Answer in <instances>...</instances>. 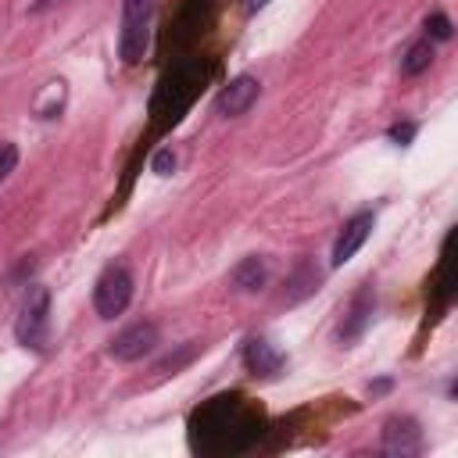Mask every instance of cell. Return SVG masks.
<instances>
[{
    "label": "cell",
    "instance_id": "2e32d148",
    "mask_svg": "<svg viewBox=\"0 0 458 458\" xmlns=\"http://www.w3.org/2000/svg\"><path fill=\"white\" fill-rule=\"evenodd\" d=\"M150 168H154L157 175H172V168H175V154H172L168 147H161V150L154 154V161H150Z\"/></svg>",
    "mask_w": 458,
    "mask_h": 458
},
{
    "label": "cell",
    "instance_id": "7c38bea8",
    "mask_svg": "<svg viewBox=\"0 0 458 458\" xmlns=\"http://www.w3.org/2000/svg\"><path fill=\"white\" fill-rule=\"evenodd\" d=\"M265 276H268V268H265V261L261 258H243L236 268H233V286L236 290H243V293H254V290H261L265 286Z\"/></svg>",
    "mask_w": 458,
    "mask_h": 458
},
{
    "label": "cell",
    "instance_id": "6da1fadb",
    "mask_svg": "<svg viewBox=\"0 0 458 458\" xmlns=\"http://www.w3.org/2000/svg\"><path fill=\"white\" fill-rule=\"evenodd\" d=\"M261 433V411H254L240 394H222L204 401L190 415V447L197 454H240Z\"/></svg>",
    "mask_w": 458,
    "mask_h": 458
},
{
    "label": "cell",
    "instance_id": "5bb4252c",
    "mask_svg": "<svg viewBox=\"0 0 458 458\" xmlns=\"http://www.w3.org/2000/svg\"><path fill=\"white\" fill-rule=\"evenodd\" d=\"M451 32H454V25H451V18L447 14H440V11H433V14H426V39H451Z\"/></svg>",
    "mask_w": 458,
    "mask_h": 458
},
{
    "label": "cell",
    "instance_id": "30bf717a",
    "mask_svg": "<svg viewBox=\"0 0 458 458\" xmlns=\"http://www.w3.org/2000/svg\"><path fill=\"white\" fill-rule=\"evenodd\" d=\"M243 365L254 372V376H261V379H272L279 369H283V354L268 344V340H261V336H250L247 344H243Z\"/></svg>",
    "mask_w": 458,
    "mask_h": 458
},
{
    "label": "cell",
    "instance_id": "e0dca14e",
    "mask_svg": "<svg viewBox=\"0 0 458 458\" xmlns=\"http://www.w3.org/2000/svg\"><path fill=\"white\" fill-rule=\"evenodd\" d=\"M411 136H415V122H404V125H394V129H390V140L401 143V147L411 143Z\"/></svg>",
    "mask_w": 458,
    "mask_h": 458
},
{
    "label": "cell",
    "instance_id": "d6986e66",
    "mask_svg": "<svg viewBox=\"0 0 458 458\" xmlns=\"http://www.w3.org/2000/svg\"><path fill=\"white\" fill-rule=\"evenodd\" d=\"M265 4H268V0H243V11H247V14H254V11H261Z\"/></svg>",
    "mask_w": 458,
    "mask_h": 458
},
{
    "label": "cell",
    "instance_id": "52a82bcc",
    "mask_svg": "<svg viewBox=\"0 0 458 458\" xmlns=\"http://www.w3.org/2000/svg\"><path fill=\"white\" fill-rule=\"evenodd\" d=\"M419 451H422V429H419V422L408 419V415L386 419V426H383V454L411 458Z\"/></svg>",
    "mask_w": 458,
    "mask_h": 458
},
{
    "label": "cell",
    "instance_id": "9c48e42d",
    "mask_svg": "<svg viewBox=\"0 0 458 458\" xmlns=\"http://www.w3.org/2000/svg\"><path fill=\"white\" fill-rule=\"evenodd\" d=\"M258 93H261V82H258L254 75H236L233 82L222 86V93H218V100H215V111H218L222 118H236V114H243V111L258 100Z\"/></svg>",
    "mask_w": 458,
    "mask_h": 458
},
{
    "label": "cell",
    "instance_id": "ba28073f",
    "mask_svg": "<svg viewBox=\"0 0 458 458\" xmlns=\"http://www.w3.org/2000/svg\"><path fill=\"white\" fill-rule=\"evenodd\" d=\"M372 225H376V215H372V211H358L354 218H347L344 229H340V236H336V243H333V258H329V261H333L336 268L347 265V261L361 250V243L369 240Z\"/></svg>",
    "mask_w": 458,
    "mask_h": 458
},
{
    "label": "cell",
    "instance_id": "8992f818",
    "mask_svg": "<svg viewBox=\"0 0 458 458\" xmlns=\"http://www.w3.org/2000/svg\"><path fill=\"white\" fill-rule=\"evenodd\" d=\"M157 347V326L154 322H136L129 329H122L111 340V358L114 361H140Z\"/></svg>",
    "mask_w": 458,
    "mask_h": 458
},
{
    "label": "cell",
    "instance_id": "5b68a950",
    "mask_svg": "<svg viewBox=\"0 0 458 458\" xmlns=\"http://www.w3.org/2000/svg\"><path fill=\"white\" fill-rule=\"evenodd\" d=\"M200 68L197 64H179L165 82H161V89H157V100H165L168 97V114H165V122H175L179 118V111L193 100V93H197V86H200Z\"/></svg>",
    "mask_w": 458,
    "mask_h": 458
},
{
    "label": "cell",
    "instance_id": "8fae6325",
    "mask_svg": "<svg viewBox=\"0 0 458 458\" xmlns=\"http://www.w3.org/2000/svg\"><path fill=\"white\" fill-rule=\"evenodd\" d=\"M369 315H372V290H361V293L351 301V308H347V318H344V326H340V340L351 344V340L365 329Z\"/></svg>",
    "mask_w": 458,
    "mask_h": 458
},
{
    "label": "cell",
    "instance_id": "3957f363",
    "mask_svg": "<svg viewBox=\"0 0 458 458\" xmlns=\"http://www.w3.org/2000/svg\"><path fill=\"white\" fill-rule=\"evenodd\" d=\"M14 340L29 351H43L50 340V290L32 286L21 301V311L14 318Z\"/></svg>",
    "mask_w": 458,
    "mask_h": 458
},
{
    "label": "cell",
    "instance_id": "277c9868",
    "mask_svg": "<svg viewBox=\"0 0 458 458\" xmlns=\"http://www.w3.org/2000/svg\"><path fill=\"white\" fill-rule=\"evenodd\" d=\"M132 301V272L125 265H107L93 286V308L100 318H114Z\"/></svg>",
    "mask_w": 458,
    "mask_h": 458
},
{
    "label": "cell",
    "instance_id": "ac0fdd59",
    "mask_svg": "<svg viewBox=\"0 0 458 458\" xmlns=\"http://www.w3.org/2000/svg\"><path fill=\"white\" fill-rule=\"evenodd\" d=\"M54 4H64V0H36L29 11H32V14H43V11H47V7H54Z\"/></svg>",
    "mask_w": 458,
    "mask_h": 458
},
{
    "label": "cell",
    "instance_id": "7a4b0ae2",
    "mask_svg": "<svg viewBox=\"0 0 458 458\" xmlns=\"http://www.w3.org/2000/svg\"><path fill=\"white\" fill-rule=\"evenodd\" d=\"M154 4L157 0H122V29H118V57L125 64L143 61L147 39H150V21H154Z\"/></svg>",
    "mask_w": 458,
    "mask_h": 458
},
{
    "label": "cell",
    "instance_id": "9a60e30c",
    "mask_svg": "<svg viewBox=\"0 0 458 458\" xmlns=\"http://www.w3.org/2000/svg\"><path fill=\"white\" fill-rule=\"evenodd\" d=\"M14 165H18V147L14 143H0V182L14 172Z\"/></svg>",
    "mask_w": 458,
    "mask_h": 458
},
{
    "label": "cell",
    "instance_id": "4fadbf2b",
    "mask_svg": "<svg viewBox=\"0 0 458 458\" xmlns=\"http://www.w3.org/2000/svg\"><path fill=\"white\" fill-rule=\"evenodd\" d=\"M429 64H433V43H429V39H419V43H411V47L404 50V57H401V75H422Z\"/></svg>",
    "mask_w": 458,
    "mask_h": 458
}]
</instances>
